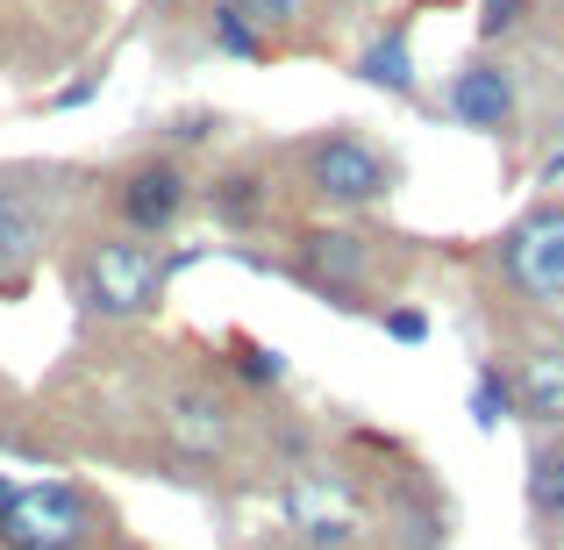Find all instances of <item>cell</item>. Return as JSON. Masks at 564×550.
Here are the masks:
<instances>
[{
	"label": "cell",
	"mask_w": 564,
	"mask_h": 550,
	"mask_svg": "<svg viewBox=\"0 0 564 550\" xmlns=\"http://www.w3.org/2000/svg\"><path fill=\"white\" fill-rule=\"evenodd\" d=\"M193 207H207V222H221V229L250 236L272 222V165H258V158H243V165L215 172L207 186H193Z\"/></svg>",
	"instance_id": "10"
},
{
	"label": "cell",
	"mask_w": 564,
	"mask_h": 550,
	"mask_svg": "<svg viewBox=\"0 0 564 550\" xmlns=\"http://www.w3.org/2000/svg\"><path fill=\"white\" fill-rule=\"evenodd\" d=\"M443 115H451L457 129H471V137H514V115H522V94H514V72L500 65V57H465V65L451 72V86H443Z\"/></svg>",
	"instance_id": "8"
},
{
	"label": "cell",
	"mask_w": 564,
	"mask_h": 550,
	"mask_svg": "<svg viewBox=\"0 0 564 550\" xmlns=\"http://www.w3.org/2000/svg\"><path fill=\"white\" fill-rule=\"evenodd\" d=\"M557 180H564V122H557V151L543 158V186H557Z\"/></svg>",
	"instance_id": "22"
},
{
	"label": "cell",
	"mask_w": 564,
	"mask_h": 550,
	"mask_svg": "<svg viewBox=\"0 0 564 550\" xmlns=\"http://www.w3.org/2000/svg\"><path fill=\"white\" fill-rule=\"evenodd\" d=\"M236 358H243V379H258V386H279L286 379V358H279V351H264V344H236Z\"/></svg>",
	"instance_id": "20"
},
{
	"label": "cell",
	"mask_w": 564,
	"mask_h": 550,
	"mask_svg": "<svg viewBox=\"0 0 564 550\" xmlns=\"http://www.w3.org/2000/svg\"><path fill=\"white\" fill-rule=\"evenodd\" d=\"M229 8L243 14V22L258 29V36H272V43H279L286 29H301L307 14H315V0H229Z\"/></svg>",
	"instance_id": "16"
},
{
	"label": "cell",
	"mask_w": 564,
	"mask_h": 550,
	"mask_svg": "<svg viewBox=\"0 0 564 550\" xmlns=\"http://www.w3.org/2000/svg\"><path fill=\"white\" fill-rule=\"evenodd\" d=\"M293 165H301V193L315 207H329V215H365V207H379V201L400 193V158L379 151L358 122L315 129V137L293 151Z\"/></svg>",
	"instance_id": "2"
},
{
	"label": "cell",
	"mask_w": 564,
	"mask_h": 550,
	"mask_svg": "<svg viewBox=\"0 0 564 550\" xmlns=\"http://www.w3.org/2000/svg\"><path fill=\"white\" fill-rule=\"evenodd\" d=\"M65 287H72V301H79V315H94V322H143V315L165 308L172 258L151 236L100 229L65 258Z\"/></svg>",
	"instance_id": "1"
},
{
	"label": "cell",
	"mask_w": 564,
	"mask_h": 550,
	"mask_svg": "<svg viewBox=\"0 0 564 550\" xmlns=\"http://www.w3.org/2000/svg\"><path fill=\"white\" fill-rule=\"evenodd\" d=\"M215 137H221V115L215 108H186V115H172V122H165V158L193 151V143H215Z\"/></svg>",
	"instance_id": "18"
},
{
	"label": "cell",
	"mask_w": 564,
	"mask_h": 550,
	"mask_svg": "<svg viewBox=\"0 0 564 550\" xmlns=\"http://www.w3.org/2000/svg\"><path fill=\"white\" fill-rule=\"evenodd\" d=\"M65 180L72 172H0V287H14V279L29 272V265L43 258V244H51L57 229V207H65Z\"/></svg>",
	"instance_id": "5"
},
{
	"label": "cell",
	"mask_w": 564,
	"mask_h": 550,
	"mask_svg": "<svg viewBox=\"0 0 564 550\" xmlns=\"http://www.w3.org/2000/svg\"><path fill=\"white\" fill-rule=\"evenodd\" d=\"M500 279L522 301L564 308V201H543L500 236Z\"/></svg>",
	"instance_id": "7"
},
{
	"label": "cell",
	"mask_w": 564,
	"mask_h": 550,
	"mask_svg": "<svg viewBox=\"0 0 564 550\" xmlns=\"http://www.w3.org/2000/svg\"><path fill=\"white\" fill-rule=\"evenodd\" d=\"M193 172H186V158H165V151H143V158H129L122 172H115V222H122L129 236H172L180 222L193 215Z\"/></svg>",
	"instance_id": "6"
},
{
	"label": "cell",
	"mask_w": 564,
	"mask_h": 550,
	"mask_svg": "<svg viewBox=\"0 0 564 550\" xmlns=\"http://www.w3.org/2000/svg\"><path fill=\"white\" fill-rule=\"evenodd\" d=\"M279 272L293 287H307L315 301L344 308V315H365L372 308V279H379V244L365 229H344V222H307V229H293Z\"/></svg>",
	"instance_id": "3"
},
{
	"label": "cell",
	"mask_w": 564,
	"mask_h": 550,
	"mask_svg": "<svg viewBox=\"0 0 564 550\" xmlns=\"http://www.w3.org/2000/svg\"><path fill=\"white\" fill-rule=\"evenodd\" d=\"M158 436H165V451L186 457V465H215L236 443V408L221 393H207V386H180V393H165V408H158Z\"/></svg>",
	"instance_id": "9"
},
{
	"label": "cell",
	"mask_w": 564,
	"mask_h": 550,
	"mask_svg": "<svg viewBox=\"0 0 564 550\" xmlns=\"http://www.w3.org/2000/svg\"><path fill=\"white\" fill-rule=\"evenodd\" d=\"M100 86H108V72H86V79H72L65 94H51V108H86V100H94Z\"/></svg>",
	"instance_id": "21"
},
{
	"label": "cell",
	"mask_w": 564,
	"mask_h": 550,
	"mask_svg": "<svg viewBox=\"0 0 564 550\" xmlns=\"http://www.w3.org/2000/svg\"><path fill=\"white\" fill-rule=\"evenodd\" d=\"M207 43H215L221 57H243V65L272 57V36H258V29H250L243 14L229 8V0H215V8H207Z\"/></svg>",
	"instance_id": "14"
},
{
	"label": "cell",
	"mask_w": 564,
	"mask_h": 550,
	"mask_svg": "<svg viewBox=\"0 0 564 550\" xmlns=\"http://www.w3.org/2000/svg\"><path fill=\"white\" fill-rule=\"evenodd\" d=\"M100 537V508L72 479L14 486L0 508V550H86Z\"/></svg>",
	"instance_id": "4"
},
{
	"label": "cell",
	"mask_w": 564,
	"mask_h": 550,
	"mask_svg": "<svg viewBox=\"0 0 564 550\" xmlns=\"http://www.w3.org/2000/svg\"><path fill=\"white\" fill-rule=\"evenodd\" d=\"M500 422H514V386H508V371H500V358H486L471 371V429L494 436Z\"/></svg>",
	"instance_id": "15"
},
{
	"label": "cell",
	"mask_w": 564,
	"mask_h": 550,
	"mask_svg": "<svg viewBox=\"0 0 564 550\" xmlns=\"http://www.w3.org/2000/svg\"><path fill=\"white\" fill-rule=\"evenodd\" d=\"M358 72L365 86H379V94H393V100H414L422 94V72H414V22L400 14V22H386L372 43L358 51Z\"/></svg>",
	"instance_id": "12"
},
{
	"label": "cell",
	"mask_w": 564,
	"mask_h": 550,
	"mask_svg": "<svg viewBox=\"0 0 564 550\" xmlns=\"http://www.w3.org/2000/svg\"><path fill=\"white\" fill-rule=\"evenodd\" d=\"M508 386H514V414H522V422L564 436V336H536V344L514 358Z\"/></svg>",
	"instance_id": "11"
},
{
	"label": "cell",
	"mask_w": 564,
	"mask_h": 550,
	"mask_svg": "<svg viewBox=\"0 0 564 550\" xmlns=\"http://www.w3.org/2000/svg\"><path fill=\"white\" fill-rule=\"evenodd\" d=\"M529 14H536V0H479V43H508V36H522Z\"/></svg>",
	"instance_id": "17"
},
{
	"label": "cell",
	"mask_w": 564,
	"mask_h": 550,
	"mask_svg": "<svg viewBox=\"0 0 564 550\" xmlns=\"http://www.w3.org/2000/svg\"><path fill=\"white\" fill-rule=\"evenodd\" d=\"M529 522L536 529H564V436H543L529 451Z\"/></svg>",
	"instance_id": "13"
},
{
	"label": "cell",
	"mask_w": 564,
	"mask_h": 550,
	"mask_svg": "<svg viewBox=\"0 0 564 550\" xmlns=\"http://www.w3.org/2000/svg\"><path fill=\"white\" fill-rule=\"evenodd\" d=\"M8 494H14V479H8V472H0V508H8Z\"/></svg>",
	"instance_id": "23"
},
{
	"label": "cell",
	"mask_w": 564,
	"mask_h": 550,
	"mask_svg": "<svg viewBox=\"0 0 564 550\" xmlns=\"http://www.w3.org/2000/svg\"><path fill=\"white\" fill-rule=\"evenodd\" d=\"M379 330L393 336V344H408V351L429 344V315H422V308H408V301H386L379 308Z\"/></svg>",
	"instance_id": "19"
}]
</instances>
